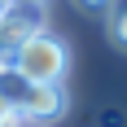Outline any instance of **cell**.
<instances>
[{"label": "cell", "mask_w": 127, "mask_h": 127, "mask_svg": "<svg viewBox=\"0 0 127 127\" xmlns=\"http://www.w3.org/2000/svg\"><path fill=\"white\" fill-rule=\"evenodd\" d=\"M9 66L26 79V83H62L66 70H70V48H66V39L39 31V35L22 39V44L13 48Z\"/></svg>", "instance_id": "cell-1"}, {"label": "cell", "mask_w": 127, "mask_h": 127, "mask_svg": "<svg viewBox=\"0 0 127 127\" xmlns=\"http://www.w3.org/2000/svg\"><path fill=\"white\" fill-rule=\"evenodd\" d=\"M44 26H48V9H44V0H9L4 13H0V39H4L9 48H18L22 39L39 35Z\"/></svg>", "instance_id": "cell-2"}, {"label": "cell", "mask_w": 127, "mask_h": 127, "mask_svg": "<svg viewBox=\"0 0 127 127\" xmlns=\"http://www.w3.org/2000/svg\"><path fill=\"white\" fill-rule=\"evenodd\" d=\"M105 35L114 48L127 53V0H114L110 9H105Z\"/></svg>", "instance_id": "cell-3"}, {"label": "cell", "mask_w": 127, "mask_h": 127, "mask_svg": "<svg viewBox=\"0 0 127 127\" xmlns=\"http://www.w3.org/2000/svg\"><path fill=\"white\" fill-rule=\"evenodd\" d=\"M70 4H75V9H83V13H105L114 0H70Z\"/></svg>", "instance_id": "cell-4"}, {"label": "cell", "mask_w": 127, "mask_h": 127, "mask_svg": "<svg viewBox=\"0 0 127 127\" xmlns=\"http://www.w3.org/2000/svg\"><path fill=\"white\" fill-rule=\"evenodd\" d=\"M0 127H18V114H13V105L4 101V92H0Z\"/></svg>", "instance_id": "cell-5"}, {"label": "cell", "mask_w": 127, "mask_h": 127, "mask_svg": "<svg viewBox=\"0 0 127 127\" xmlns=\"http://www.w3.org/2000/svg\"><path fill=\"white\" fill-rule=\"evenodd\" d=\"M4 4H9V0H0V13H4Z\"/></svg>", "instance_id": "cell-6"}]
</instances>
